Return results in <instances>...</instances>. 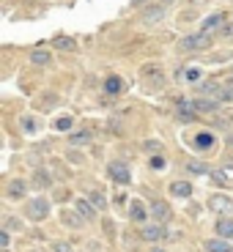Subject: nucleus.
<instances>
[{
  "label": "nucleus",
  "mask_w": 233,
  "mask_h": 252,
  "mask_svg": "<svg viewBox=\"0 0 233 252\" xmlns=\"http://www.w3.org/2000/svg\"><path fill=\"white\" fill-rule=\"evenodd\" d=\"M181 47L184 52H192V50H208L211 47V36H208L206 31H200L198 36H187V38H181Z\"/></svg>",
  "instance_id": "1"
},
{
  "label": "nucleus",
  "mask_w": 233,
  "mask_h": 252,
  "mask_svg": "<svg viewBox=\"0 0 233 252\" xmlns=\"http://www.w3.org/2000/svg\"><path fill=\"white\" fill-rule=\"evenodd\" d=\"M203 96H214L217 101H233V88H225V85H217V82H206L200 85Z\"/></svg>",
  "instance_id": "2"
},
{
  "label": "nucleus",
  "mask_w": 233,
  "mask_h": 252,
  "mask_svg": "<svg viewBox=\"0 0 233 252\" xmlns=\"http://www.w3.org/2000/svg\"><path fill=\"white\" fill-rule=\"evenodd\" d=\"M28 220H33V222H38V220H44L47 214H50V203L44 200V197H36V200H31L28 203Z\"/></svg>",
  "instance_id": "3"
},
{
  "label": "nucleus",
  "mask_w": 233,
  "mask_h": 252,
  "mask_svg": "<svg viewBox=\"0 0 233 252\" xmlns=\"http://www.w3.org/2000/svg\"><path fill=\"white\" fill-rule=\"evenodd\" d=\"M208 208H214V211H220V214H233V197L211 195V197H208Z\"/></svg>",
  "instance_id": "4"
},
{
  "label": "nucleus",
  "mask_w": 233,
  "mask_h": 252,
  "mask_svg": "<svg viewBox=\"0 0 233 252\" xmlns=\"http://www.w3.org/2000/svg\"><path fill=\"white\" fill-rule=\"evenodd\" d=\"M140 236H143L145 241H162V239H176V233H167L165 227H157V225H151V227H143L140 230Z\"/></svg>",
  "instance_id": "5"
},
{
  "label": "nucleus",
  "mask_w": 233,
  "mask_h": 252,
  "mask_svg": "<svg viewBox=\"0 0 233 252\" xmlns=\"http://www.w3.org/2000/svg\"><path fill=\"white\" fill-rule=\"evenodd\" d=\"M189 107L195 113H214V110H220V101L217 99H189Z\"/></svg>",
  "instance_id": "6"
},
{
  "label": "nucleus",
  "mask_w": 233,
  "mask_h": 252,
  "mask_svg": "<svg viewBox=\"0 0 233 252\" xmlns=\"http://www.w3.org/2000/svg\"><path fill=\"white\" fill-rule=\"evenodd\" d=\"M110 178H113V181H118V184H129V181H132L129 167H126V164H121V162L110 164Z\"/></svg>",
  "instance_id": "7"
},
{
  "label": "nucleus",
  "mask_w": 233,
  "mask_h": 252,
  "mask_svg": "<svg viewBox=\"0 0 233 252\" xmlns=\"http://www.w3.org/2000/svg\"><path fill=\"white\" fill-rule=\"evenodd\" d=\"M151 214H154V220H159V222H167L173 217V211H170V206L165 200H154V206H151Z\"/></svg>",
  "instance_id": "8"
},
{
  "label": "nucleus",
  "mask_w": 233,
  "mask_h": 252,
  "mask_svg": "<svg viewBox=\"0 0 233 252\" xmlns=\"http://www.w3.org/2000/svg\"><path fill=\"white\" fill-rule=\"evenodd\" d=\"M192 145H195L198 151H208V148L214 145V134H211V132H200V134H195Z\"/></svg>",
  "instance_id": "9"
},
{
  "label": "nucleus",
  "mask_w": 233,
  "mask_h": 252,
  "mask_svg": "<svg viewBox=\"0 0 233 252\" xmlns=\"http://www.w3.org/2000/svg\"><path fill=\"white\" fill-rule=\"evenodd\" d=\"M206 252H233V247L228 244L225 239H211V241H206Z\"/></svg>",
  "instance_id": "10"
},
{
  "label": "nucleus",
  "mask_w": 233,
  "mask_h": 252,
  "mask_svg": "<svg viewBox=\"0 0 233 252\" xmlns=\"http://www.w3.org/2000/svg\"><path fill=\"white\" fill-rule=\"evenodd\" d=\"M61 220H63V225H69V227H82V225H85V217L74 214V211H63Z\"/></svg>",
  "instance_id": "11"
},
{
  "label": "nucleus",
  "mask_w": 233,
  "mask_h": 252,
  "mask_svg": "<svg viewBox=\"0 0 233 252\" xmlns=\"http://www.w3.org/2000/svg\"><path fill=\"white\" fill-rule=\"evenodd\" d=\"M170 195L173 197H189L192 195V187H189L187 181H173L170 184Z\"/></svg>",
  "instance_id": "12"
},
{
  "label": "nucleus",
  "mask_w": 233,
  "mask_h": 252,
  "mask_svg": "<svg viewBox=\"0 0 233 252\" xmlns=\"http://www.w3.org/2000/svg\"><path fill=\"white\" fill-rule=\"evenodd\" d=\"M129 217H132L134 222H143L145 220V206L140 200H132L129 203Z\"/></svg>",
  "instance_id": "13"
},
{
  "label": "nucleus",
  "mask_w": 233,
  "mask_h": 252,
  "mask_svg": "<svg viewBox=\"0 0 233 252\" xmlns=\"http://www.w3.org/2000/svg\"><path fill=\"white\" fill-rule=\"evenodd\" d=\"M217 233L222 236V239H233V220H220L217 222Z\"/></svg>",
  "instance_id": "14"
},
{
  "label": "nucleus",
  "mask_w": 233,
  "mask_h": 252,
  "mask_svg": "<svg viewBox=\"0 0 233 252\" xmlns=\"http://www.w3.org/2000/svg\"><path fill=\"white\" fill-rule=\"evenodd\" d=\"M121 88H124V85H121V80H118V77H107V80H104V91H107L110 96L121 94Z\"/></svg>",
  "instance_id": "15"
},
{
  "label": "nucleus",
  "mask_w": 233,
  "mask_h": 252,
  "mask_svg": "<svg viewBox=\"0 0 233 252\" xmlns=\"http://www.w3.org/2000/svg\"><path fill=\"white\" fill-rule=\"evenodd\" d=\"M52 44H55L58 50H69V52L77 47V44H74V38H69V36H55V41H52Z\"/></svg>",
  "instance_id": "16"
},
{
  "label": "nucleus",
  "mask_w": 233,
  "mask_h": 252,
  "mask_svg": "<svg viewBox=\"0 0 233 252\" xmlns=\"http://www.w3.org/2000/svg\"><path fill=\"white\" fill-rule=\"evenodd\" d=\"M77 211H80V214L85 217V220H94V217H96V211L91 208V203H88V200H77Z\"/></svg>",
  "instance_id": "17"
},
{
  "label": "nucleus",
  "mask_w": 233,
  "mask_h": 252,
  "mask_svg": "<svg viewBox=\"0 0 233 252\" xmlns=\"http://www.w3.org/2000/svg\"><path fill=\"white\" fill-rule=\"evenodd\" d=\"M25 181H11V187H8V197H22L25 195Z\"/></svg>",
  "instance_id": "18"
},
{
  "label": "nucleus",
  "mask_w": 233,
  "mask_h": 252,
  "mask_svg": "<svg viewBox=\"0 0 233 252\" xmlns=\"http://www.w3.org/2000/svg\"><path fill=\"white\" fill-rule=\"evenodd\" d=\"M162 11H165V8L162 6H151V8H148V11H145V22H159V19H162Z\"/></svg>",
  "instance_id": "19"
},
{
  "label": "nucleus",
  "mask_w": 233,
  "mask_h": 252,
  "mask_svg": "<svg viewBox=\"0 0 233 252\" xmlns=\"http://www.w3.org/2000/svg\"><path fill=\"white\" fill-rule=\"evenodd\" d=\"M71 124H74V118H71V115H61V118L55 121V129H58V132H69Z\"/></svg>",
  "instance_id": "20"
},
{
  "label": "nucleus",
  "mask_w": 233,
  "mask_h": 252,
  "mask_svg": "<svg viewBox=\"0 0 233 252\" xmlns=\"http://www.w3.org/2000/svg\"><path fill=\"white\" fill-rule=\"evenodd\" d=\"M222 19H225V17H222V14H214V17H208L206 19V22H203V28H200V31H211V28H220L222 25Z\"/></svg>",
  "instance_id": "21"
},
{
  "label": "nucleus",
  "mask_w": 233,
  "mask_h": 252,
  "mask_svg": "<svg viewBox=\"0 0 233 252\" xmlns=\"http://www.w3.org/2000/svg\"><path fill=\"white\" fill-rule=\"evenodd\" d=\"M33 181H36V187H41V189H44V187H50V181H52V178H50V173H44V170H36V176H33Z\"/></svg>",
  "instance_id": "22"
},
{
  "label": "nucleus",
  "mask_w": 233,
  "mask_h": 252,
  "mask_svg": "<svg viewBox=\"0 0 233 252\" xmlns=\"http://www.w3.org/2000/svg\"><path fill=\"white\" fill-rule=\"evenodd\" d=\"M189 173H195V176H206V173H208V164H203V162H189Z\"/></svg>",
  "instance_id": "23"
},
{
  "label": "nucleus",
  "mask_w": 233,
  "mask_h": 252,
  "mask_svg": "<svg viewBox=\"0 0 233 252\" xmlns=\"http://www.w3.org/2000/svg\"><path fill=\"white\" fill-rule=\"evenodd\" d=\"M31 61L33 63H50V52H47V50H36L31 55Z\"/></svg>",
  "instance_id": "24"
},
{
  "label": "nucleus",
  "mask_w": 233,
  "mask_h": 252,
  "mask_svg": "<svg viewBox=\"0 0 233 252\" xmlns=\"http://www.w3.org/2000/svg\"><path fill=\"white\" fill-rule=\"evenodd\" d=\"M55 101H58V96H55V94H47L44 99H41V110H50V107H55Z\"/></svg>",
  "instance_id": "25"
},
{
  "label": "nucleus",
  "mask_w": 233,
  "mask_h": 252,
  "mask_svg": "<svg viewBox=\"0 0 233 252\" xmlns=\"http://www.w3.org/2000/svg\"><path fill=\"white\" fill-rule=\"evenodd\" d=\"M143 148H145V151H154V154H159V151H162V145H159L157 140H145V143H143Z\"/></svg>",
  "instance_id": "26"
},
{
  "label": "nucleus",
  "mask_w": 233,
  "mask_h": 252,
  "mask_svg": "<svg viewBox=\"0 0 233 252\" xmlns=\"http://www.w3.org/2000/svg\"><path fill=\"white\" fill-rule=\"evenodd\" d=\"M85 140H91V134H88V132H77V134H71V143H74V145H82Z\"/></svg>",
  "instance_id": "27"
},
{
  "label": "nucleus",
  "mask_w": 233,
  "mask_h": 252,
  "mask_svg": "<svg viewBox=\"0 0 233 252\" xmlns=\"http://www.w3.org/2000/svg\"><path fill=\"white\" fill-rule=\"evenodd\" d=\"M151 167H154V170H165V167H167V162H165L162 157H151Z\"/></svg>",
  "instance_id": "28"
},
{
  "label": "nucleus",
  "mask_w": 233,
  "mask_h": 252,
  "mask_svg": "<svg viewBox=\"0 0 233 252\" xmlns=\"http://www.w3.org/2000/svg\"><path fill=\"white\" fill-rule=\"evenodd\" d=\"M200 77H203L200 69H189V71H187V80H189V82H198Z\"/></svg>",
  "instance_id": "29"
},
{
  "label": "nucleus",
  "mask_w": 233,
  "mask_h": 252,
  "mask_svg": "<svg viewBox=\"0 0 233 252\" xmlns=\"http://www.w3.org/2000/svg\"><path fill=\"white\" fill-rule=\"evenodd\" d=\"M91 203H94L96 208H104V206H107V203H104V197H101V195H96V192L91 195Z\"/></svg>",
  "instance_id": "30"
},
{
  "label": "nucleus",
  "mask_w": 233,
  "mask_h": 252,
  "mask_svg": "<svg viewBox=\"0 0 233 252\" xmlns=\"http://www.w3.org/2000/svg\"><path fill=\"white\" fill-rule=\"evenodd\" d=\"M22 126H25V132H33V129H36V124H33L31 115H28V118H22Z\"/></svg>",
  "instance_id": "31"
},
{
  "label": "nucleus",
  "mask_w": 233,
  "mask_h": 252,
  "mask_svg": "<svg viewBox=\"0 0 233 252\" xmlns=\"http://www.w3.org/2000/svg\"><path fill=\"white\" fill-rule=\"evenodd\" d=\"M52 250H55V252H71V247L63 244V241H58V244H52Z\"/></svg>",
  "instance_id": "32"
},
{
  "label": "nucleus",
  "mask_w": 233,
  "mask_h": 252,
  "mask_svg": "<svg viewBox=\"0 0 233 252\" xmlns=\"http://www.w3.org/2000/svg\"><path fill=\"white\" fill-rule=\"evenodd\" d=\"M211 178H214V184H225V176H222V173H211Z\"/></svg>",
  "instance_id": "33"
},
{
  "label": "nucleus",
  "mask_w": 233,
  "mask_h": 252,
  "mask_svg": "<svg viewBox=\"0 0 233 252\" xmlns=\"http://www.w3.org/2000/svg\"><path fill=\"white\" fill-rule=\"evenodd\" d=\"M0 244H3V250L8 247V233H0Z\"/></svg>",
  "instance_id": "34"
},
{
  "label": "nucleus",
  "mask_w": 233,
  "mask_h": 252,
  "mask_svg": "<svg viewBox=\"0 0 233 252\" xmlns=\"http://www.w3.org/2000/svg\"><path fill=\"white\" fill-rule=\"evenodd\" d=\"M145 0H132V6H143Z\"/></svg>",
  "instance_id": "35"
},
{
  "label": "nucleus",
  "mask_w": 233,
  "mask_h": 252,
  "mask_svg": "<svg viewBox=\"0 0 233 252\" xmlns=\"http://www.w3.org/2000/svg\"><path fill=\"white\" fill-rule=\"evenodd\" d=\"M151 252H165V250H162V247H154V250H151Z\"/></svg>",
  "instance_id": "36"
},
{
  "label": "nucleus",
  "mask_w": 233,
  "mask_h": 252,
  "mask_svg": "<svg viewBox=\"0 0 233 252\" xmlns=\"http://www.w3.org/2000/svg\"><path fill=\"white\" fill-rule=\"evenodd\" d=\"M228 143H231V145H233V134H231V137H228Z\"/></svg>",
  "instance_id": "37"
}]
</instances>
